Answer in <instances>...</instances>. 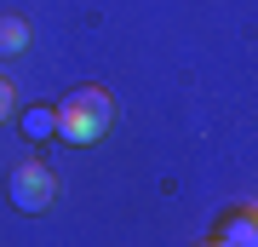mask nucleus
<instances>
[{"label": "nucleus", "mask_w": 258, "mask_h": 247, "mask_svg": "<svg viewBox=\"0 0 258 247\" xmlns=\"http://www.w3.org/2000/svg\"><path fill=\"white\" fill-rule=\"evenodd\" d=\"M109 127H115V104H109V92H98V86L69 92L52 110V132L63 138V144H98V138H109Z\"/></svg>", "instance_id": "1"}, {"label": "nucleus", "mask_w": 258, "mask_h": 247, "mask_svg": "<svg viewBox=\"0 0 258 247\" xmlns=\"http://www.w3.org/2000/svg\"><path fill=\"white\" fill-rule=\"evenodd\" d=\"M6 190H12V207L18 213H46L57 202V178H52L46 161H18L12 178H6Z\"/></svg>", "instance_id": "2"}, {"label": "nucleus", "mask_w": 258, "mask_h": 247, "mask_svg": "<svg viewBox=\"0 0 258 247\" xmlns=\"http://www.w3.org/2000/svg\"><path fill=\"white\" fill-rule=\"evenodd\" d=\"M29 46V23L23 18H0V58H18Z\"/></svg>", "instance_id": "3"}, {"label": "nucleus", "mask_w": 258, "mask_h": 247, "mask_svg": "<svg viewBox=\"0 0 258 247\" xmlns=\"http://www.w3.org/2000/svg\"><path fill=\"white\" fill-rule=\"evenodd\" d=\"M224 247H258V230H252V219L247 213H235L230 224H224V236H218Z\"/></svg>", "instance_id": "4"}, {"label": "nucleus", "mask_w": 258, "mask_h": 247, "mask_svg": "<svg viewBox=\"0 0 258 247\" xmlns=\"http://www.w3.org/2000/svg\"><path fill=\"white\" fill-rule=\"evenodd\" d=\"M23 132L29 138H52V110H29L23 115Z\"/></svg>", "instance_id": "5"}, {"label": "nucleus", "mask_w": 258, "mask_h": 247, "mask_svg": "<svg viewBox=\"0 0 258 247\" xmlns=\"http://www.w3.org/2000/svg\"><path fill=\"white\" fill-rule=\"evenodd\" d=\"M12 115V81H0V121Z\"/></svg>", "instance_id": "6"}, {"label": "nucleus", "mask_w": 258, "mask_h": 247, "mask_svg": "<svg viewBox=\"0 0 258 247\" xmlns=\"http://www.w3.org/2000/svg\"><path fill=\"white\" fill-rule=\"evenodd\" d=\"M201 247H224V241H201Z\"/></svg>", "instance_id": "7"}]
</instances>
